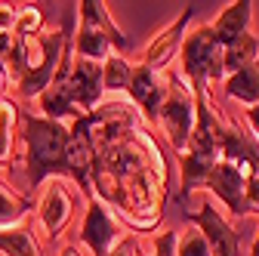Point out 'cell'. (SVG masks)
I'll list each match as a JSON object with an SVG mask.
<instances>
[{
    "mask_svg": "<svg viewBox=\"0 0 259 256\" xmlns=\"http://www.w3.org/2000/svg\"><path fill=\"white\" fill-rule=\"evenodd\" d=\"M40 99V111H44V117H50V120H59V123H74V120H80V117H87V114H80L77 111V105L71 102V96H68V90H65V77H53V83L37 96Z\"/></svg>",
    "mask_w": 259,
    "mask_h": 256,
    "instance_id": "9a60e30c",
    "label": "cell"
},
{
    "mask_svg": "<svg viewBox=\"0 0 259 256\" xmlns=\"http://www.w3.org/2000/svg\"><path fill=\"white\" fill-rule=\"evenodd\" d=\"M16 126H19V105L10 99H0V164L10 161L13 154Z\"/></svg>",
    "mask_w": 259,
    "mask_h": 256,
    "instance_id": "44dd1931",
    "label": "cell"
},
{
    "mask_svg": "<svg viewBox=\"0 0 259 256\" xmlns=\"http://www.w3.org/2000/svg\"><path fill=\"white\" fill-rule=\"evenodd\" d=\"M65 90H68L71 102L77 105L80 114H90L99 108L102 96H105V83H102V65L99 62H87V59H74L71 56V68L65 77Z\"/></svg>",
    "mask_w": 259,
    "mask_h": 256,
    "instance_id": "52a82bcc",
    "label": "cell"
},
{
    "mask_svg": "<svg viewBox=\"0 0 259 256\" xmlns=\"http://www.w3.org/2000/svg\"><path fill=\"white\" fill-rule=\"evenodd\" d=\"M130 74H133V65L120 56H108L102 62V83H105V93H126V83H130Z\"/></svg>",
    "mask_w": 259,
    "mask_h": 256,
    "instance_id": "ffe728a7",
    "label": "cell"
},
{
    "mask_svg": "<svg viewBox=\"0 0 259 256\" xmlns=\"http://www.w3.org/2000/svg\"><path fill=\"white\" fill-rule=\"evenodd\" d=\"M154 256H176V229H164L154 235Z\"/></svg>",
    "mask_w": 259,
    "mask_h": 256,
    "instance_id": "603a6c76",
    "label": "cell"
},
{
    "mask_svg": "<svg viewBox=\"0 0 259 256\" xmlns=\"http://www.w3.org/2000/svg\"><path fill=\"white\" fill-rule=\"evenodd\" d=\"M222 87H225V96L241 105H256L259 102V59L250 62V65H244L241 71L222 77Z\"/></svg>",
    "mask_w": 259,
    "mask_h": 256,
    "instance_id": "2e32d148",
    "label": "cell"
},
{
    "mask_svg": "<svg viewBox=\"0 0 259 256\" xmlns=\"http://www.w3.org/2000/svg\"><path fill=\"white\" fill-rule=\"evenodd\" d=\"M179 59H182V71H185L194 96L207 93L210 80H222V47L213 37L210 25H198L182 37Z\"/></svg>",
    "mask_w": 259,
    "mask_h": 256,
    "instance_id": "277c9868",
    "label": "cell"
},
{
    "mask_svg": "<svg viewBox=\"0 0 259 256\" xmlns=\"http://www.w3.org/2000/svg\"><path fill=\"white\" fill-rule=\"evenodd\" d=\"M31 210L28 198L16 195V191L10 185L0 182V229H10V226H19V222L25 219V213Z\"/></svg>",
    "mask_w": 259,
    "mask_h": 256,
    "instance_id": "d6986e66",
    "label": "cell"
},
{
    "mask_svg": "<svg viewBox=\"0 0 259 256\" xmlns=\"http://www.w3.org/2000/svg\"><path fill=\"white\" fill-rule=\"evenodd\" d=\"M130 40L114 25L108 7L102 0H80L77 4V31L71 37V56L87 62H102L120 50H126Z\"/></svg>",
    "mask_w": 259,
    "mask_h": 256,
    "instance_id": "3957f363",
    "label": "cell"
},
{
    "mask_svg": "<svg viewBox=\"0 0 259 256\" xmlns=\"http://www.w3.org/2000/svg\"><path fill=\"white\" fill-rule=\"evenodd\" d=\"M244 117H247V126H250L247 133L259 142V102H256V105H250V108L244 111Z\"/></svg>",
    "mask_w": 259,
    "mask_h": 256,
    "instance_id": "cb8c5ba5",
    "label": "cell"
},
{
    "mask_svg": "<svg viewBox=\"0 0 259 256\" xmlns=\"http://www.w3.org/2000/svg\"><path fill=\"white\" fill-rule=\"evenodd\" d=\"M191 16H194V10L188 7V10H182L164 31H160V34H154V40L145 47V56H142V65H145V68L164 71V68L170 65L173 53L182 47V37H185V28H188Z\"/></svg>",
    "mask_w": 259,
    "mask_h": 256,
    "instance_id": "4fadbf2b",
    "label": "cell"
},
{
    "mask_svg": "<svg viewBox=\"0 0 259 256\" xmlns=\"http://www.w3.org/2000/svg\"><path fill=\"white\" fill-rule=\"evenodd\" d=\"M108 256H136V253H133V244L123 241V244H114V247L108 250Z\"/></svg>",
    "mask_w": 259,
    "mask_h": 256,
    "instance_id": "d4e9b609",
    "label": "cell"
},
{
    "mask_svg": "<svg viewBox=\"0 0 259 256\" xmlns=\"http://www.w3.org/2000/svg\"><path fill=\"white\" fill-rule=\"evenodd\" d=\"M71 130L68 123L50 120L44 114H25L22 117V145H25V173L28 185L40 188L50 176H68L65 154H68Z\"/></svg>",
    "mask_w": 259,
    "mask_h": 256,
    "instance_id": "7a4b0ae2",
    "label": "cell"
},
{
    "mask_svg": "<svg viewBox=\"0 0 259 256\" xmlns=\"http://www.w3.org/2000/svg\"><path fill=\"white\" fill-rule=\"evenodd\" d=\"M0 253L4 256H44L34 232H31L25 222L10 226V229H0Z\"/></svg>",
    "mask_w": 259,
    "mask_h": 256,
    "instance_id": "ac0fdd59",
    "label": "cell"
},
{
    "mask_svg": "<svg viewBox=\"0 0 259 256\" xmlns=\"http://www.w3.org/2000/svg\"><path fill=\"white\" fill-rule=\"evenodd\" d=\"M194 108H198V96L191 87H185L179 77H167V93L157 111V123L164 126V133L170 139V145L182 154L188 145V136L194 130Z\"/></svg>",
    "mask_w": 259,
    "mask_h": 256,
    "instance_id": "5b68a950",
    "label": "cell"
},
{
    "mask_svg": "<svg viewBox=\"0 0 259 256\" xmlns=\"http://www.w3.org/2000/svg\"><path fill=\"white\" fill-rule=\"evenodd\" d=\"M188 222L204 235V241L210 244L213 256H238L241 253L238 229H232V222L225 219L213 204H204L198 213H188Z\"/></svg>",
    "mask_w": 259,
    "mask_h": 256,
    "instance_id": "ba28073f",
    "label": "cell"
},
{
    "mask_svg": "<svg viewBox=\"0 0 259 256\" xmlns=\"http://www.w3.org/2000/svg\"><path fill=\"white\" fill-rule=\"evenodd\" d=\"M219 161L238 167L247 179H253V176H259V142L247 130L222 120V130H219Z\"/></svg>",
    "mask_w": 259,
    "mask_h": 256,
    "instance_id": "9c48e42d",
    "label": "cell"
},
{
    "mask_svg": "<svg viewBox=\"0 0 259 256\" xmlns=\"http://www.w3.org/2000/svg\"><path fill=\"white\" fill-rule=\"evenodd\" d=\"M59 256H80V253H77V247H74V244H65V247L59 250Z\"/></svg>",
    "mask_w": 259,
    "mask_h": 256,
    "instance_id": "484cf974",
    "label": "cell"
},
{
    "mask_svg": "<svg viewBox=\"0 0 259 256\" xmlns=\"http://www.w3.org/2000/svg\"><path fill=\"white\" fill-rule=\"evenodd\" d=\"M204 188H210L213 195L229 207V213L238 219V216H250V204H247V176L232 167V164H225V161H216Z\"/></svg>",
    "mask_w": 259,
    "mask_h": 256,
    "instance_id": "30bf717a",
    "label": "cell"
},
{
    "mask_svg": "<svg viewBox=\"0 0 259 256\" xmlns=\"http://www.w3.org/2000/svg\"><path fill=\"white\" fill-rule=\"evenodd\" d=\"M250 256H259V232H256V238H253V244H250Z\"/></svg>",
    "mask_w": 259,
    "mask_h": 256,
    "instance_id": "4316f807",
    "label": "cell"
},
{
    "mask_svg": "<svg viewBox=\"0 0 259 256\" xmlns=\"http://www.w3.org/2000/svg\"><path fill=\"white\" fill-rule=\"evenodd\" d=\"M117 232H120V222H117V216L108 210V204L99 201V198H90L87 213H83V219H80V232H77L80 244H83L93 256H108V250H111L114 241H117Z\"/></svg>",
    "mask_w": 259,
    "mask_h": 256,
    "instance_id": "8992f818",
    "label": "cell"
},
{
    "mask_svg": "<svg viewBox=\"0 0 259 256\" xmlns=\"http://www.w3.org/2000/svg\"><path fill=\"white\" fill-rule=\"evenodd\" d=\"M71 213H74L71 191L65 188V182L50 179L47 188H44V195H40V201H37V219H40V226H44L50 241H59L65 226L71 222Z\"/></svg>",
    "mask_w": 259,
    "mask_h": 256,
    "instance_id": "8fae6325",
    "label": "cell"
},
{
    "mask_svg": "<svg viewBox=\"0 0 259 256\" xmlns=\"http://www.w3.org/2000/svg\"><path fill=\"white\" fill-rule=\"evenodd\" d=\"M68 44V31H37L28 37H16L7 68L19 74V93L25 99H34L53 83Z\"/></svg>",
    "mask_w": 259,
    "mask_h": 256,
    "instance_id": "6da1fadb",
    "label": "cell"
},
{
    "mask_svg": "<svg viewBox=\"0 0 259 256\" xmlns=\"http://www.w3.org/2000/svg\"><path fill=\"white\" fill-rule=\"evenodd\" d=\"M176 256H213V250L198 229H185L176 232Z\"/></svg>",
    "mask_w": 259,
    "mask_h": 256,
    "instance_id": "7402d4cb",
    "label": "cell"
},
{
    "mask_svg": "<svg viewBox=\"0 0 259 256\" xmlns=\"http://www.w3.org/2000/svg\"><path fill=\"white\" fill-rule=\"evenodd\" d=\"M164 93H167L164 71L145 68L142 62L133 65V74H130V83H126V96L139 105V111L151 123H157V111H160V102H164Z\"/></svg>",
    "mask_w": 259,
    "mask_h": 256,
    "instance_id": "7c38bea8",
    "label": "cell"
},
{
    "mask_svg": "<svg viewBox=\"0 0 259 256\" xmlns=\"http://www.w3.org/2000/svg\"><path fill=\"white\" fill-rule=\"evenodd\" d=\"M256 59H259V37L253 31H247V34H241L229 47H222V77L241 71L244 65H250Z\"/></svg>",
    "mask_w": 259,
    "mask_h": 256,
    "instance_id": "e0dca14e",
    "label": "cell"
},
{
    "mask_svg": "<svg viewBox=\"0 0 259 256\" xmlns=\"http://www.w3.org/2000/svg\"><path fill=\"white\" fill-rule=\"evenodd\" d=\"M253 22V4L250 0H235V4H225V10L213 19V37L219 40V47H229L232 40H238L241 34L250 31Z\"/></svg>",
    "mask_w": 259,
    "mask_h": 256,
    "instance_id": "5bb4252c",
    "label": "cell"
}]
</instances>
